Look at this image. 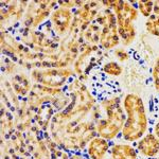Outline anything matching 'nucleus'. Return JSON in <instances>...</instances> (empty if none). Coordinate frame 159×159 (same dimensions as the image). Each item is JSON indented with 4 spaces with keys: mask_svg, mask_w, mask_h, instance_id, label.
Returning <instances> with one entry per match:
<instances>
[{
    "mask_svg": "<svg viewBox=\"0 0 159 159\" xmlns=\"http://www.w3.org/2000/svg\"><path fill=\"white\" fill-rule=\"evenodd\" d=\"M123 109L125 111L124 126L122 137L129 142L139 141L148 130V120L145 106L138 94L127 93L123 99Z\"/></svg>",
    "mask_w": 159,
    "mask_h": 159,
    "instance_id": "nucleus-1",
    "label": "nucleus"
},
{
    "mask_svg": "<svg viewBox=\"0 0 159 159\" xmlns=\"http://www.w3.org/2000/svg\"><path fill=\"white\" fill-rule=\"evenodd\" d=\"M100 105L106 112V117L99 118L97 120V135L106 140H112L122 132L126 119L121 100L118 97H110L101 101Z\"/></svg>",
    "mask_w": 159,
    "mask_h": 159,
    "instance_id": "nucleus-2",
    "label": "nucleus"
},
{
    "mask_svg": "<svg viewBox=\"0 0 159 159\" xmlns=\"http://www.w3.org/2000/svg\"><path fill=\"white\" fill-rule=\"evenodd\" d=\"M112 12L117 17L118 34L120 42L124 46H129L136 38V29L133 21L137 19L138 10L133 6L132 2L118 0L112 3Z\"/></svg>",
    "mask_w": 159,
    "mask_h": 159,
    "instance_id": "nucleus-3",
    "label": "nucleus"
},
{
    "mask_svg": "<svg viewBox=\"0 0 159 159\" xmlns=\"http://www.w3.org/2000/svg\"><path fill=\"white\" fill-rule=\"evenodd\" d=\"M94 21L101 25V36H100L101 47L105 50L115 49L120 43L117 17L115 13L109 9L101 10L97 15Z\"/></svg>",
    "mask_w": 159,
    "mask_h": 159,
    "instance_id": "nucleus-4",
    "label": "nucleus"
},
{
    "mask_svg": "<svg viewBox=\"0 0 159 159\" xmlns=\"http://www.w3.org/2000/svg\"><path fill=\"white\" fill-rule=\"evenodd\" d=\"M72 71L69 69H58V70L34 71L33 76L40 83L48 86H61L69 76L72 75Z\"/></svg>",
    "mask_w": 159,
    "mask_h": 159,
    "instance_id": "nucleus-5",
    "label": "nucleus"
},
{
    "mask_svg": "<svg viewBox=\"0 0 159 159\" xmlns=\"http://www.w3.org/2000/svg\"><path fill=\"white\" fill-rule=\"evenodd\" d=\"M138 152L147 158L156 157L159 154V139L155 134H147L137 144Z\"/></svg>",
    "mask_w": 159,
    "mask_h": 159,
    "instance_id": "nucleus-6",
    "label": "nucleus"
},
{
    "mask_svg": "<svg viewBox=\"0 0 159 159\" xmlns=\"http://www.w3.org/2000/svg\"><path fill=\"white\" fill-rule=\"evenodd\" d=\"M108 140L101 137H94L87 145V155L89 159H105L109 151Z\"/></svg>",
    "mask_w": 159,
    "mask_h": 159,
    "instance_id": "nucleus-7",
    "label": "nucleus"
},
{
    "mask_svg": "<svg viewBox=\"0 0 159 159\" xmlns=\"http://www.w3.org/2000/svg\"><path fill=\"white\" fill-rule=\"evenodd\" d=\"M71 20H73L72 13L69 11L68 9H65V7L64 9L63 7L58 9L52 15V21L54 22L56 31L60 34H63L69 28H71V25H72Z\"/></svg>",
    "mask_w": 159,
    "mask_h": 159,
    "instance_id": "nucleus-8",
    "label": "nucleus"
},
{
    "mask_svg": "<svg viewBox=\"0 0 159 159\" xmlns=\"http://www.w3.org/2000/svg\"><path fill=\"white\" fill-rule=\"evenodd\" d=\"M137 151L127 143H116L110 148V159H137Z\"/></svg>",
    "mask_w": 159,
    "mask_h": 159,
    "instance_id": "nucleus-9",
    "label": "nucleus"
},
{
    "mask_svg": "<svg viewBox=\"0 0 159 159\" xmlns=\"http://www.w3.org/2000/svg\"><path fill=\"white\" fill-rule=\"evenodd\" d=\"M81 36L83 37L86 43H89L91 46H98V43H100V36H101V25L93 20Z\"/></svg>",
    "mask_w": 159,
    "mask_h": 159,
    "instance_id": "nucleus-10",
    "label": "nucleus"
},
{
    "mask_svg": "<svg viewBox=\"0 0 159 159\" xmlns=\"http://www.w3.org/2000/svg\"><path fill=\"white\" fill-rule=\"evenodd\" d=\"M145 28H147L148 33L154 36H159V16L158 15L152 14L148 18L145 22Z\"/></svg>",
    "mask_w": 159,
    "mask_h": 159,
    "instance_id": "nucleus-11",
    "label": "nucleus"
},
{
    "mask_svg": "<svg viewBox=\"0 0 159 159\" xmlns=\"http://www.w3.org/2000/svg\"><path fill=\"white\" fill-rule=\"evenodd\" d=\"M103 71L108 75L119 76L123 72V67L117 61H108L103 66Z\"/></svg>",
    "mask_w": 159,
    "mask_h": 159,
    "instance_id": "nucleus-12",
    "label": "nucleus"
},
{
    "mask_svg": "<svg viewBox=\"0 0 159 159\" xmlns=\"http://www.w3.org/2000/svg\"><path fill=\"white\" fill-rule=\"evenodd\" d=\"M138 12L144 17H150L154 10V1H137Z\"/></svg>",
    "mask_w": 159,
    "mask_h": 159,
    "instance_id": "nucleus-13",
    "label": "nucleus"
},
{
    "mask_svg": "<svg viewBox=\"0 0 159 159\" xmlns=\"http://www.w3.org/2000/svg\"><path fill=\"white\" fill-rule=\"evenodd\" d=\"M152 76H153V84L154 87L157 91H159V57H157L154 67L152 70Z\"/></svg>",
    "mask_w": 159,
    "mask_h": 159,
    "instance_id": "nucleus-14",
    "label": "nucleus"
},
{
    "mask_svg": "<svg viewBox=\"0 0 159 159\" xmlns=\"http://www.w3.org/2000/svg\"><path fill=\"white\" fill-rule=\"evenodd\" d=\"M114 54L120 63H124V61H127L129 60V52H127L124 48H117V49H115Z\"/></svg>",
    "mask_w": 159,
    "mask_h": 159,
    "instance_id": "nucleus-15",
    "label": "nucleus"
},
{
    "mask_svg": "<svg viewBox=\"0 0 159 159\" xmlns=\"http://www.w3.org/2000/svg\"><path fill=\"white\" fill-rule=\"evenodd\" d=\"M153 13L155 15H158V16H159V0H156V1H154V10H153Z\"/></svg>",
    "mask_w": 159,
    "mask_h": 159,
    "instance_id": "nucleus-16",
    "label": "nucleus"
},
{
    "mask_svg": "<svg viewBox=\"0 0 159 159\" xmlns=\"http://www.w3.org/2000/svg\"><path fill=\"white\" fill-rule=\"evenodd\" d=\"M154 134L157 136V138L159 139V121L156 123L155 127H154Z\"/></svg>",
    "mask_w": 159,
    "mask_h": 159,
    "instance_id": "nucleus-17",
    "label": "nucleus"
},
{
    "mask_svg": "<svg viewBox=\"0 0 159 159\" xmlns=\"http://www.w3.org/2000/svg\"><path fill=\"white\" fill-rule=\"evenodd\" d=\"M158 37H159V36H158Z\"/></svg>",
    "mask_w": 159,
    "mask_h": 159,
    "instance_id": "nucleus-18",
    "label": "nucleus"
},
{
    "mask_svg": "<svg viewBox=\"0 0 159 159\" xmlns=\"http://www.w3.org/2000/svg\"><path fill=\"white\" fill-rule=\"evenodd\" d=\"M158 159H159V158H158Z\"/></svg>",
    "mask_w": 159,
    "mask_h": 159,
    "instance_id": "nucleus-19",
    "label": "nucleus"
}]
</instances>
